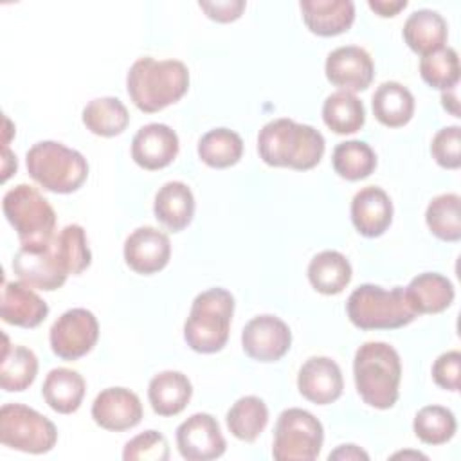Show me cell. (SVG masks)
Returning a JSON list of instances; mask_svg holds the SVG:
<instances>
[{"label": "cell", "mask_w": 461, "mask_h": 461, "mask_svg": "<svg viewBox=\"0 0 461 461\" xmlns=\"http://www.w3.org/2000/svg\"><path fill=\"white\" fill-rule=\"evenodd\" d=\"M324 149L326 142L319 130L286 117L267 122L258 133L259 158L272 167L312 169L321 162Z\"/></svg>", "instance_id": "6da1fadb"}, {"label": "cell", "mask_w": 461, "mask_h": 461, "mask_svg": "<svg viewBox=\"0 0 461 461\" xmlns=\"http://www.w3.org/2000/svg\"><path fill=\"white\" fill-rule=\"evenodd\" d=\"M126 90L144 113H155L180 101L189 90V70L178 59L139 58L128 70Z\"/></svg>", "instance_id": "7a4b0ae2"}, {"label": "cell", "mask_w": 461, "mask_h": 461, "mask_svg": "<svg viewBox=\"0 0 461 461\" xmlns=\"http://www.w3.org/2000/svg\"><path fill=\"white\" fill-rule=\"evenodd\" d=\"M357 393L375 409H391L400 396L402 362L398 351L387 342H364L353 358Z\"/></svg>", "instance_id": "3957f363"}, {"label": "cell", "mask_w": 461, "mask_h": 461, "mask_svg": "<svg viewBox=\"0 0 461 461\" xmlns=\"http://www.w3.org/2000/svg\"><path fill=\"white\" fill-rule=\"evenodd\" d=\"M234 297L225 288H209L198 294L184 322V339L196 353L221 351L229 340Z\"/></svg>", "instance_id": "277c9868"}, {"label": "cell", "mask_w": 461, "mask_h": 461, "mask_svg": "<svg viewBox=\"0 0 461 461\" xmlns=\"http://www.w3.org/2000/svg\"><path fill=\"white\" fill-rule=\"evenodd\" d=\"M346 312L351 324L366 331L398 330L418 317L402 286L385 290L371 283L360 285L351 292L346 303Z\"/></svg>", "instance_id": "5b68a950"}, {"label": "cell", "mask_w": 461, "mask_h": 461, "mask_svg": "<svg viewBox=\"0 0 461 461\" xmlns=\"http://www.w3.org/2000/svg\"><path fill=\"white\" fill-rule=\"evenodd\" d=\"M29 176L43 189L58 194L77 191L88 176L86 158L61 142L41 140L25 155Z\"/></svg>", "instance_id": "8992f818"}, {"label": "cell", "mask_w": 461, "mask_h": 461, "mask_svg": "<svg viewBox=\"0 0 461 461\" xmlns=\"http://www.w3.org/2000/svg\"><path fill=\"white\" fill-rule=\"evenodd\" d=\"M2 211L16 230L20 247H41L56 236V212L32 185L18 184L4 194Z\"/></svg>", "instance_id": "52a82bcc"}, {"label": "cell", "mask_w": 461, "mask_h": 461, "mask_svg": "<svg viewBox=\"0 0 461 461\" xmlns=\"http://www.w3.org/2000/svg\"><path fill=\"white\" fill-rule=\"evenodd\" d=\"M324 443L322 423L299 407L285 409L274 429L272 456L277 461H313Z\"/></svg>", "instance_id": "ba28073f"}, {"label": "cell", "mask_w": 461, "mask_h": 461, "mask_svg": "<svg viewBox=\"0 0 461 461\" xmlns=\"http://www.w3.org/2000/svg\"><path fill=\"white\" fill-rule=\"evenodd\" d=\"M0 441L20 452L47 454L58 441V430L38 411L23 403H5L0 409Z\"/></svg>", "instance_id": "9c48e42d"}, {"label": "cell", "mask_w": 461, "mask_h": 461, "mask_svg": "<svg viewBox=\"0 0 461 461\" xmlns=\"http://www.w3.org/2000/svg\"><path fill=\"white\" fill-rule=\"evenodd\" d=\"M99 339V322L86 308L63 312L49 331L50 349L61 360L72 362L90 353Z\"/></svg>", "instance_id": "30bf717a"}, {"label": "cell", "mask_w": 461, "mask_h": 461, "mask_svg": "<svg viewBox=\"0 0 461 461\" xmlns=\"http://www.w3.org/2000/svg\"><path fill=\"white\" fill-rule=\"evenodd\" d=\"M13 272L31 288L54 292L61 288L68 272L56 250L54 238L41 247H20L13 256Z\"/></svg>", "instance_id": "8fae6325"}, {"label": "cell", "mask_w": 461, "mask_h": 461, "mask_svg": "<svg viewBox=\"0 0 461 461\" xmlns=\"http://www.w3.org/2000/svg\"><path fill=\"white\" fill-rule=\"evenodd\" d=\"M241 346L252 360L277 362L292 346V331L288 324L276 315H258L245 324Z\"/></svg>", "instance_id": "7c38bea8"}, {"label": "cell", "mask_w": 461, "mask_h": 461, "mask_svg": "<svg viewBox=\"0 0 461 461\" xmlns=\"http://www.w3.org/2000/svg\"><path fill=\"white\" fill-rule=\"evenodd\" d=\"M176 447L187 461H209L225 454L227 441L214 416L196 412L176 427Z\"/></svg>", "instance_id": "4fadbf2b"}, {"label": "cell", "mask_w": 461, "mask_h": 461, "mask_svg": "<svg viewBox=\"0 0 461 461\" xmlns=\"http://www.w3.org/2000/svg\"><path fill=\"white\" fill-rule=\"evenodd\" d=\"M324 72L331 85L355 94L371 85L375 77V63L366 49L358 45H344L328 54Z\"/></svg>", "instance_id": "5bb4252c"}, {"label": "cell", "mask_w": 461, "mask_h": 461, "mask_svg": "<svg viewBox=\"0 0 461 461\" xmlns=\"http://www.w3.org/2000/svg\"><path fill=\"white\" fill-rule=\"evenodd\" d=\"M126 265L142 276H151L166 268L171 258L169 236L155 227H139L124 241Z\"/></svg>", "instance_id": "9a60e30c"}, {"label": "cell", "mask_w": 461, "mask_h": 461, "mask_svg": "<svg viewBox=\"0 0 461 461\" xmlns=\"http://www.w3.org/2000/svg\"><path fill=\"white\" fill-rule=\"evenodd\" d=\"M92 418L104 430H130L142 420V403L126 387H106L92 403Z\"/></svg>", "instance_id": "2e32d148"}, {"label": "cell", "mask_w": 461, "mask_h": 461, "mask_svg": "<svg viewBox=\"0 0 461 461\" xmlns=\"http://www.w3.org/2000/svg\"><path fill=\"white\" fill-rule=\"evenodd\" d=\"M178 149V135L162 122H149L139 128L131 140L133 162L148 171H157L169 166L176 158Z\"/></svg>", "instance_id": "e0dca14e"}, {"label": "cell", "mask_w": 461, "mask_h": 461, "mask_svg": "<svg viewBox=\"0 0 461 461\" xmlns=\"http://www.w3.org/2000/svg\"><path fill=\"white\" fill-rule=\"evenodd\" d=\"M297 389L315 405L333 403L344 389L342 371L330 357H310L299 369Z\"/></svg>", "instance_id": "ac0fdd59"}, {"label": "cell", "mask_w": 461, "mask_h": 461, "mask_svg": "<svg viewBox=\"0 0 461 461\" xmlns=\"http://www.w3.org/2000/svg\"><path fill=\"white\" fill-rule=\"evenodd\" d=\"M351 221L366 238L382 236L393 223V202L378 185L362 187L351 200Z\"/></svg>", "instance_id": "d6986e66"}, {"label": "cell", "mask_w": 461, "mask_h": 461, "mask_svg": "<svg viewBox=\"0 0 461 461\" xmlns=\"http://www.w3.org/2000/svg\"><path fill=\"white\" fill-rule=\"evenodd\" d=\"M0 315L7 324L36 328L47 319L49 306L29 285L22 281H5L2 288Z\"/></svg>", "instance_id": "ffe728a7"}, {"label": "cell", "mask_w": 461, "mask_h": 461, "mask_svg": "<svg viewBox=\"0 0 461 461\" xmlns=\"http://www.w3.org/2000/svg\"><path fill=\"white\" fill-rule=\"evenodd\" d=\"M299 7L308 31L322 38L342 34L355 22L351 0H303Z\"/></svg>", "instance_id": "44dd1931"}, {"label": "cell", "mask_w": 461, "mask_h": 461, "mask_svg": "<svg viewBox=\"0 0 461 461\" xmlns=\"http://www.w3.org/2000/svg\"><path fill=\"white\" fill-rule=\"evenodd\" d=\"M402 34L407 47L423 58L445 47L448 25L438 11L418 9L405 20Z\"/></svg>", "instance_id": "7402d4cb"}, {"label": "cell", "mask_w": 461, "mask_h": 461, "mask_svg": "<svg viewBox=\"0 0 461 461\" xmlns=\"http://www.w3.org/2000/svg\"><path fill=\"white\" fill-rule=\"evenodd\" d=\"M155 218L171 232L184 230L194 216V196L187 184L173 180L158 187L153 202Z\"/></svg>", "instance_id": "603a6c76"}, {"label": "cell", "mask_w": 461, "mask_h": 461, "mask_svg": "<svg viewBox=\"0 0 461 461\" xmlns=\"http://www.w3.org/2000/svg\"><path fill=\"white\" fill-rule=\"evenodd\" d=\"M193 396L189 378L180 371H160L148 384V400L158 416L180 414Z\"/></svg>", "instance_id": "cb8c5ba5"}, {"label": "cell", "mask_w": 461, "mask_h": 461, "mask_svg": "<svg viewBox=\"0 0 461 461\" xmlns=\"http://www.w3.org/2000/svg\"><path fill=\"white\" fill-rule=\"evenodd\" d=\"M405 295L412 310L420 313H441L456 297L454 285L438 272H423L411 279Z\"/></svg>", "instance_id": "d4e9b609"}, {"label": "cell", "mask_w": 461, "mask_h": 461, "mask_svg": "<svg viewBox=\"0 0 461 461\" xmlns=\"http://www.w3.org/2000/svg\"><path fill=\"white\" fill-rule=\"evenodd\" d=\"M85 391V378L68 367L50 369L41 385V396L45 403L59 414L76 412L83 403Z\"/></svg>", "instance_id": "484cf974"}, {"label": "cell", "mask_w": 461, "mask_h": 461, "mask_svg": "<svg viewBox=\"0 0 461 461\" xmlns=\"http://www.w3.org/2000/svg\"><path fill=\"white\" fill-rule=\"evenodd\" d=\"M375 119L387 128L405 126L414 115V95L398 81L382 83L371 99Z\"/></svg>", "instance_id": "4316f807"}, {"label": "cell", "mask_w": 461, "mask_h": 461, "mask_svg": "<svg viewBox=\"0 0 461 461\" xmlns=\"http://www.w3.org/2000/svg\"><path fill=\"white\" fill-rule=\"evenodd\" d=\"M38 375V358L32 349L9 344L4 335L2 360H0V385L7 393H22L32 385Z\"/></svg>", "instance_id": "83f0119b"}, {"label": "cell", "mask_w": 461, "mask_h": 461, "mask_svg": "<svg viewBox=\"0 0 461 461\" xmlns=\"http://www.w3.org/2000/svg\"><path fill=\"white\" fill-rule=\"evenodd\" d=\"M351 276V263L337 250H322L308 265L310 285L322 295L340 294L349 285Z\"/></svg>", "instance_id": "f1b7e54d"}, {"label": "cell", "mask_w": 461, "mask_h": 461, "mask_svg": "<svg viewBox=\"0 0 461 461\" xmlns=\"http://www.w3.org/2000/svg\"><path fill=\"white\" fill-rule=\"evenodd\" d=\"M322 121L337 135H351L366 122L364 103L351 92L337 90L322 104Z\"/></svg>", "instance_id": "f546056e"}, {"label": "cell", "mask_w": 461, "mask_h": 461, "mask_svg": "<svg viewBox=\"0 0 461 461\" xmlns=\"http://www.w3.org/2000/svg\"><path fill=\"white\" fill-rule=\"evenodd\" d=\"M229 432L245 443H252L268 423V407L259 396H241L227 411Z\"/></svg>", "instance_id": "4dcf8cb0"}, {"label": "cell", "mask_w": 461, "mask_h": 461, "mask_svg": "<svg viewBox=\"0 0 461 461\" xmlns=\"http://www.w3.org/2000/svg\"><path fill=\"white\" fill-rule=\"evenodd\" d=\"M83 124L88 131L99 137L121 135L130 122V113L121 99L117 97H97L92 99L81 113Z\"/></svg>", "instance_id": "1f68e13d"}, {"label": "cell", "mask_w": 461, "mask_h": 461, "mask_svg": "<svg viewBox=\"0 0 461 461\" xmlns=\"http://www.w3.org/2000/svg\"><path fill=\"white\" fill-rule=\"evenodd\" d=\"M243 155L241 137L229 128H214L198 140V157L214 169H225L240 162Z\"/></svg>", "instance_id": "d6a6232c"}, {"label": "cell", "mask_w": 461, "mask_h": 461, "mask_svg": "<svg viewBox=\"0 0 461 461\" xmlns=\"http://www.w3.org/2000/svg\"><path fill=\"white\" fill-rule=\"evenodd\" d=\"M429 230L441 241L461 240V198L457 193H443L434 196L425 211Z\"/></svg>", "instance_id": "836d02e7"}, {"label": "cell", "mask_w": 461, "mask_h": 461, "mask_svg": "<svg viewBox=\"0 0 461 461\" xmlns=\"http://www.w3.org/2000/svg\"><path fill=\"white\" fill-rule=\"evenodd\" d=\"M331 164L340 178L357 182L367 178L376 169V153L362 140H344L335 146Z\"/></svg>", "instance_id": "e575fe53"}, {"label": "cell", "mask_w": 461, "mask_h": 461, "mask_svg": "<svg viewBox=\"0 0 461 461\" xmlns=\"http://www.w3.org/2000/svg\"><path fill=\"white\" fill-rule=\"evenodd\" d=\"M412 429L420 441L427 445H443L454 438L457 421L450 409L443 405H425L416 412Z\"/></svg>", "instance_id": "d590c367"}, {"label": "cell", "mask_w": 461, "mask_h": 461, "mask_svg": "<svg viewBox=\"0 0 461 461\" xmlns=\"http://www.w3.org/2000/svg\"><path fill=\"white\" fill-rule=\"evenodd\" d=\"M56 250L68 272V276L83 274L92 263V252L88 249L85 229L77 223H70L54 236Z\"/></svg>", "instance_id": "8d00e7d4"}, {"label": "cell", "mask_w": 461, "mask_h": 461, "mask_svg": "<svg viewBox=\"0 0 461 461\" xmlns=\"http://www.w3.org/2000/svg\"><path fill=\"white\" fill-rule=\"evenodd\" d=\"M421 79L441 92L456 88L459 81V58L452 47H443L420 61Z\"/></svg>", "instance_id": "74e56055"}, {"label": "cell", "mask_w": 461, "mask_h": 461, "mask_svg": "<svg viewBox=\"0 0 461 461\" xmlns=\"http://www.w3.org/2000/svg\"><path fill=\"white\" fill-rule=\"evenodd\" d=\"M124 461H167L169 445L158 430H144L131 438L122 448Z\"/></svg>", "instance_id": "f35d334b"}, {"label": "cell", "mask_w": 461, "mask_h": 461, "mask_svg": "<svg viewBox=\"0 0 461 461\" xmlns=\"http://www.w3.org/2000/svg\"><path fill=\"white\" fill-rule=\"evenodd\" d=\"M432 158L445 169L461 167V128L445 126L441 128L430 142Z\"/></svg>", "instance_id": "ab89813d"}, {"label": "cell", "mask_w": 461, "mask_h": 461, "mask_svg": "<svg viewBox=\"0 0 461 461\" xmlns=\"http://www.w3.org/2000/svg\"><path fill=\"white\" fill-rule=\"evenodd\" d=\"M461 371V353L457 349H450L447 353H441L432 366V378L436 385L447 391H459V375Z\"/></svg>", "instance_id": "60d3db41"}, {"label": "cell", "mask_w": 461, "mask_h": 461, "mask_svg": "<svg viewBox=\"0 0 461 461\" xmlns=\"http://www.w3.org/2000/svg\"><path fill=\"white\" fill-rule=\"evenodd\" d=\"M198 7L205 13L207 18L220 22V23H229L238 20L245 7L247 2L243 0H216V2H198Z\"/></svg>", "instance_id": "b9f144b4"}, {"label": "cell", "mask_w": 461, "mask_h": 461, "mask_svg": "<svg viewBox=\"0 0 461 461\" xmlns=\"http://www.w3.org/2000/svg\"><path fill=\"white\" fill-rule=\"evenodd\" d=\"M369 9L382 18H393L407 7V0H369Z\"/></svg>", "instance_id": "7bdbcfd3"}, {"label": "cell", "mask_w": 461, "mask_h": 461, "mask_svg": "<svg viewBox=\"0 0 461 461\" xmlns=\"http://www.w3.org/2000/svg\"><path fill=\"white\" fill-rule=\"evenodd\" d=\"M328 459H330V461H331V459H339V461H358V459H366V461H367V459H369V454L364 452L360 447L348 443V445H339L333 452H330Z\"/></svg>", "instance_id": "ee69618b"}, {"label": "cell", "mask_w": 461, "mask_h": 461, "mask_svg": "<svg viewBox=\"0 0 461 461\" xmlns=\"http://www.w3.org/2000/svg\"><path fill=\"white\" fill-rule=\"evenodd\" d=\"M16 166H18L16 155H13L7 146H4V151H2V173H4L2 180L4 182L16 171Z\"/></svg>", "instance_id": "f6af8a7d"}, {"label": "cell", "mask_w": 461, "mask_h": 461, "mask_svg": "<svg viewBox=\"0 0 461 461\" xmlns=\"http://www.w3.org/2000/svg\"><path fill=\"white\" fill-rule=\"evenodd\" d=\"M441 103H443V108H445L447 112H450L454 117H459V101H457L456 88L445 90V92L441 94Z\"/></svg>", "instance_id": "bcb514c9"}, {"label": "cell", "mask_w": 461, "mask_h": 461, "mask_svg": "<svg viewBox=\"0 0 461 461\" xmlns=\"http://www.w3.org/2000/svg\"><path fill=\"white\" fill-rule=\"evenodd\" d=\"M405 456H412V457H421V459H427V456H423V454H420V452H398V454H394L393 457H405Z\"/></svg>", "instance_id": "7dc6e473"}]
</instances>
